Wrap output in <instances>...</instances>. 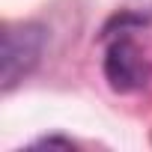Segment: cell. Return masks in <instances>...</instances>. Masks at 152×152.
<instances>
[{
	"mask_svg": "<svg viewBox=\"0 0 152 152\" xmlns=\"http://www.w3.org/2000/svg\"><path fill=\"white\" fill-rule=\"evenodd\" d=\"M39 146H63V149H75V143L66 140V137H45V140L36 143V149H39Z\"/></svg>",
	"mask_w": 152,
	"mask_h": 152,
	"instance_id": "obj_3",
	"label": "cell"
},
{
	"mask_svg": "<svg viewBox=\"0 0 152 152\" xmlns=\"http://www.w3.org/2000/svg\"><path fill=\"white\" fill-rule=\"evenodd\" d=\"M45 51V30L39 24H18L3 30L0 45V81L9 93L24 75H30Z\"/></svg>",
	"mask_w": 152,
	"mask_h": 152,
	"instance_id": "obj_1",
	"label": "cell"
},
{
	"mask_svg": "<svg viewBox=\"0 0 152 152\" xmlns=\"http://www.w3.org/2000/svg\"><path fill=\"white\" fill-rule=\"evenodd\" d=\"M104 78L116 93H137L152 81V60L131 36H119L104 54Z\"/></svg>",
	"mask_w": 152,
	"mask_h": 152,
	"instance_id": "obj_2",
	"label": "cell"
}]
</instances>
